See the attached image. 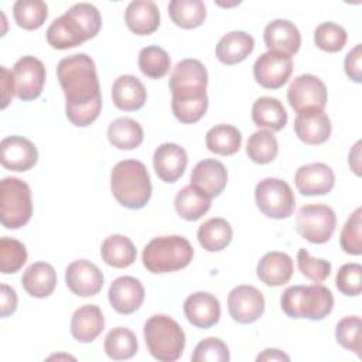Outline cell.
<instances>
[{
	"mask_svg": "<svg viewBox=\"0 0 362 362\" xmlns=\"http://www.w3.org/2000/svg\"><path fill=\"white\" fill-rule=\"evenodd\" d=\"M57 76L65 95L68 120L78 127L93 123L102 109L100 86L93 59L86 54L62 58L57 66Z\"/></svg>",
	"mask_w": 362,
	"mask_h": 362,
	"instance_id": "1",
	"label": "cell"
},
{
	"mask_svg": "<svg viewBox=\"0 0 362 362\" xmlns=\"http://www.w3.org/2000/svg\"><path fill=\"white\" fill-rule=\"evenodd\" d=\"M110 189L124 208L140 209L151 198V181L146 165L137 160H123L110 173Z\"/></svg>",
	"mask_w": 362,
	"mask_h": 362,
	"instance_id": "2",
	"label": "cell"
},
{
	"mask_svg": "<svg viewBox=\"0 0 362 362\" xmlns=\"http://www.w3.org/2000/svg\"><path fill=\"white\" fill-rule=\"evenodd\" d=\"M280 305L287 317L320 321L332 311L334 296L328 287L318 283L290 286L283 291Z\"/></svg>",
	"mask_w": 362,
	"mask_h": 362,
	"instance_id": "3",
	"label": "cell"
},
{
	"mask_svg": "<svg viewBox=\"0 0 362 362\" xmlns=\"http://www.w3.org/2000/svg\"><path fill=\"white\" fill-rule=\"evenodd\" d=\"M194 256L188 239L180 235L158 236L151 239L141 255L144 267L150 273H171L187 267Z\"/></svg>",
	"mask_w": 362,
	"mask_h": 362,
	"instance_id": "4",
	"label": "cell"
},
{
	"mask_svg": "<svg viewBox=\"0 0 362 362\" xmlns=\"http://www.w3.org/2000/svg\"><path fill=\"white\" fill-rule=\"evenodd\" d=\"M144 341L153 358L161 362L177 361L185 348V334L168 315L156 314L144 324Z\"/></svg>",
	"mask_w": 362,
	"mask_h": 362,
	"instance_id": "5",
	"label": "cell"
},
{
	"mask_svg": "<svg viewBox=\"0 0 362 362\" xmlns=\"http://www.w3.org/2000/svg\"><path fill=\"white\" fill-rule=\"evenodd\" d=\"M33 215L31 191L27 182L6 177L0 182V221L7 229L24 226Z\"/></svg>",
	"mask_w": 362,
	"mask_h": 362,
	"instance_id": "6",
	"label": "cell"
},
{
	"mask_svg": "<svg viewBox=\"0 0 362 362\" xmlns=\"http://www.w3.org/2000/svg\"><path fill=\"white\" fill-rule=\"evenodd\" d=\"M256 205L263 215L273 219L288 218L296 205V197L291 187L274 177L264 178L255 188Z\"/></svg>",
	"mask_w": 362,
	"mask_h": 362,
	"instance_id": "7",
	"label": "cell"
},
{
	"mask_svg": "<svg viewBox=\"0 0 362 362\" xmlns=\"http://www.w3.org/2000/svg\"><path fill=\"white\" fill-rule=\"evenodd\" d=\"M337 226L334 209L324 204H310L298 209L296 230L311 243H325L331 239Z\"/></svg>",
	"mask_w": 362,
	"mask_h": 362,
	"instance_id": "8",
	"label": "cell"
},
{
	"mask_svg": "<svg viewBox=\"0 0 362 362\" xmlns=\"http://www.w3.org/2000/svg\"><path fill=\"white\" fill-rule=\"evenodd\" d=\"M287 100L297 113L310 109L324 110L327 105L325 83L311 74L298 75L287 89Z\"/></svg>",
	"mask_w": 362,
	"mask_h": 362,
	"instance_id": "9",
	"label": "cell"
},
{
	"mask_svg": "<svg viewBox=\"0 0 362 362\" xmlns=\"http://www.w3.org/2000/svg\"><path fill=\"white\" fill-rule=\"evenodd\" d=\"M13 79L16 96L24 102L37 99L45 83V66L44 64L31 55L21 57L13 66Z\"/></svg>",
	"mask_w": 362,
	"mask_h": 362,
	"instance_id": "10",
	"label": "cell"
},
{
	"mask_svg": "<svg viewBox=\"0 0 362 362\" xmlns=\"http://www.w3.org/2000/svg\"><path fill=\"white\" fill-rule=\"evenodd\" d=\"M293 72V59L280 51H267L262 54L253 65L256 82L266 89H279Z\"/></svg>",
	"mask_w": 362,
	"mask_h": 362,
	"instance_id": "11",
	"label": "cell"
},
{
	"mask_svg": "<svg viewBox=\"0 0 362 362\" xmlns=\"http://www.w3.org/2000/svg\"><path fill=\"white\" fill-rule=\"evenodd\" d=\"M228 311L232 320L239 324L255 322L264 313V297L253 286H236L228 294Z\"/></svg>",
	"mask_w": 362,
	"mask_h": 362,
	"instance_id": "12",
	"label": "cell"
},
{
	"mask_svg": "<svg viewBox=\"0 0 362 362\" xmlns=\"http://www.w3.org/2000/svg\"><path fill=\"white\" fill-rule=\"evenodd\" d=\"M68 288L79 297L96 296L103 287V274L96 264L89 260H74L65 270Z\"/></svg>",
	"mask_w": 362,
	"mask_h": 362,
	"instance_id": "13",
	"label": "cell"
},
{
	"mask_svg": "<svg viewBox=\"0 0 362 362\" xmlns=\"http://www.w3.org/2000/svg\"><path fill=\"white\" fill-rule=\"evenodd\" d=\"M0 151L3 167L11 171H28L38 160V150L34 143L21 136L4 137L0 143Z\"/></svg>",
	"mask_w": 362,
	"mask_h": 362,
	"instance_id": "14",
	"label": "cell"
},
{
	"mask_svg": "<svg viewBox=\"0 0 362 362\" xmlns=\"http://www.w3.org/2000/svg\"><path fill=\"white\" fill-rule=\"evenodd\" d=\"M208 85V72L198 59L185 58L177 62L168 81L171 93L204 92Z\"/></svg>",
	"mask_w": 362,
	"mask_h": 362,
	"instance_id": "15",
	"label": "cell"
},
{
	"mask_svg": "<svg viewBox=\"0 0 362 362\" xmlns=\"http://www.w3.org/2000/svg\"><path fill=\"white\" fill-rule=\"evenodd\" d=\"M228 182V171L225 165L212 158L197 163L191 173V187L208 198L221 195Z\"/></svg>",
	"mask_w": 362,
	"mask_h": 362,
	"instance_id": "16",
	"label": "cell"
},
{
	"mask_svg": "<svg viewBox=\"0 0 362 362\" xmlns=\"http://www.w3.org/2000/svg\"><path fill=\"white\" fill-rule=\"evenodd\" d=\"M109 303L119 314H132L144 301V287L136 277L122 276L109 287Z\"/></svg>",
	"mask_w": 362,
	"mask_h": 362,
	"instance_id": "17",
	"label": "cell"
},
{
	"mask_svg": "<svg viewBox=\"0 0 362 362\" xmlns=\"http://www.w3.org/2000/svg\"><path fill=\"white\" fill-rule=\"evenodd\" d=\"M294 182L303 195H324L334 188L335 174L324 163H311L296 171Z\"/></svg>",
	"mask_w": 362,
	"mask_h": 362,
	"instance_id": "18",
	"label": "cell"
},
{
	"mask_svg": "<svg viewBox=\"0 0 362 362\" xmlns=\"http://www.w3.org/2000/svg\"><path fill=\"white\" fill-rule=\"evenodd\" d=\"M188 164L187 151L175 143H163L153 156V167L157 177L164 182H175Z\"/></svg>",
	"mask_w": 362,
	"mask_h": 362,
	"instance_id": "19",
	"label": "cell"
},
{
	"mask_svg": "<svg viewBox=\"0 0 362 362\" xmlns=\"http://www.w3.org/2000/svg\"><path fill=\"white\" fill-rule=\"evenodd\" d=\"M331 120L324 110L310 109L297 113L294 133L305 144L317 146L325 143L331 136Z\"/></svg>",
	"mask_w": 362,
	"mask_h": 362,
	"instance_id": "20",
	"label": "cell"
},
{
	"mask_svg": "<svg viewBox=\"0 0 362 362\" xmlns=\"http://www.w3.org/2000/svg\"><path fill=\"white\" fill-rule=\"evenodd\" d=\"M184 314L189 324L197 328H211L219 321L221 304L206 291H197L184 301Z\"/></svg>",
	"mask_w": 362,
	"mask_h": 362,
	"instance_id": "21",
	"label": "cell"
},
{
	"mask_svg": "<svg viewBox=\"0 0 362 362\" xmlns=\"http://www.w3.org/2000/svg\"><path fill=\"white\" fill-rule=\"evenodd\" d=\"M264 44L269 51H280L287 55H294L301 45L298 28L288 20L277 18L264 27Z\"/></svg>",
	"mask_w": 362,
	"mask_h": 362,
	"instance_id": "22",
	"label": "cell"
},
{
	"mask_svg": "<svg viewBox=\"0 0 362 362\" xmlns=\"http://www.w3.org/2000/svg\"><path fill=\"white\" fill-rule=\"evenodd\" d=\"M89 37L82 25L66 11L55 18L47 30V41L52 48L68 49L88 41Z\"/></svg>",
	"mask_w": 362,
	"mask_h": 362,
	"instance_id": "23",
	"label": "cell"
},
{
	"mask_svg": "<svg viewBox=\"0 0 362 362\" xmlns=\"http://www.w3.org/2000/svg\"><path fill=\"white\" fill-rule=\"evenodd\" d=\"M293 260L287 253L269 252L257 263L256 274L269 287H279L290 281L293 276Z\"/></svg>",
	"mask_w": 362,
	"mask_h": 362,
	"instance_id": "24",
	"label": "cell"
},
{
	"mask_svg": "<svg viewBox=\"0 0 362 362\" xmlns=\"http://www.w3.org/2000/svg\"><path fill=\"white\" fill-rule=\"evenodd\" d=\"M112 100L120 110H139L147 100V90L133 75H120L112 86Z\"/></svg>",
	"mask_w": 362,
	"mask_h": 362,
	"instance_id": "25",
	"label": "cell"
},
{
	"mask_svg": "<svg viewBox=\"0 0 362 362\" xmlns=\"http://www.w3.org/2000/svg\"><path fill=\"white\" fill-rule=\"evenodd\" d=\"M124 21L129 30L137 35L153 34L160 25L158 7L150 0H134L124 11Z\"/></svg>",
	"mask_w": 362,
	"mask_h": 362,
	"instance_id": "26",
	"label": "cell"
},
{
	"mask_svg": "<svg viewBox=\"0 0 362 362\" xmlns=\"http://www.w3.org/2000/svg\"><path fill=\"white\" fill-rule=\"evenodd\" d=\"M105 328L102 310L95 304H85L75 310L71 320V334L79 342H92Z\"/></svg>",
	"mask_w": 362,
	"mask_h": 362,
	"instance_id": "27",
	"label": "cell"
},
{
	"mask_svg": "<svg viewBox=\"0 0 362 362\" xmlns=\"http://www.w3.org/2000/svg\"><path fill=\"white\" fill-rule=\"evenodd\" d=\"M23 288L31 297L45 298L52 294L57 286V272L45 262H35L30 264L21 276Z\"/></svg>",
	"mask_w": 362,
	"mask_h": 362,
	"instance_id": "28",
	"label": "cell"
},
{
	"mask_svg": "<svg viewBox=\"0 0 362 362\" xmlns=\"http://www.w3.org/2000/svg\"><path fill=\"white\" fill-rule=\"evenodd\" d=\"M255 48V40L245 31H230L225 34L216 45V58L225 65H235L245 61Z\"/></svg>",
	"mask_w": 362,
	"mask_h": 362,
	"instance_id": "29",
	"label": "cell"
},
{
	"mask_svg": "<svg viewBox=\"0 0 362 362\" xmlns=\"http://www.w3.org/2000/svg\"><path fill=\"white\" fill-rule=\"evenodd\" d=\"M252 120L257 127L279 132L287 124V112L279 99L262 96L252 106Z\"/></svg>",
	"mask_w": 362,
	"mask_h": 362,
	"instance_id": "30",
	"label": "cell"
},
{
	"mask_svg": "<svg viewBox=\"0 0 362 362\" xmlns=\"http://www.w3.org/2000/svg\"><path fill=\"white\" fill-rule=\"evenodd\" d=\"M102 260L112 267L124 269L134 263L137 250L133 242L124 235H110L100 246Z\"/></svg>",
	"mask_w": 362,
	"mask_h": 362,
	"instance_id": "31",
	"label": "cell"
},
{
	"mask_svg": "<svg viewBox=\"0 0 362 362\" xmlns=\"http://www.w3.org/2000/svg\"><path fill=\"white\" fill-rule=\"evenodd\" d=\"M233 230L223 218H211L198 228V242L208 252H221L232 240Z\"/></svg>",
	"mask_w": 362,
	"mask_h": 362,
	"instance_id": "32",
	"label": "cell"
},
{
	"mask_svg": "<svg viewBox=\"0 0 362 362\" xmlns=\"http://www.w3.org/2000/svg\"><path fill=\"white\" fill-rule=\"evenodd\" d=\"M107 139L119 150H133L143 143L144 133L139 122L130 117H117L107 127Z\"/></svg>",
	"mask_w": 362,
	"mask_h": 362,
	"instance_id": "33",
	"label": "cell"
},
{
	"mask_svg": "<svg viewBox=\"0 0 362 362\" xmlns=\"http://www.w3.org/2000/svg\"><path fill=\"white\" fill-rule=\"evenodd\" d=\"M205 143L215 154L232 156L240 148L242 133L232 124H216L206 132Z\"/></svg>",
	"mask_w": 362,
	"mask_h": 362,
	"instance_id": "34",
	"label": "cell"
},
{
	"mask_svg": "<svg viewBox=\"0 0 362 362\" xmlns=\"http://www.w3.org/2000/svg\"><path fill=\"white\" fill-rule=\"evenodd\" d=\"M168 14L175 25L191 30L205 21L206 8L201 0H173L168 3Z\"/></svg>",
	"mask_w": 362,
	"mask_h": 362,
	"instance_id": "35",
	"label": "cell"
},
{
	"mask_svg": "<svg viewBox=\"0 0 362 362\" xmlns=\"http://www.w3.org/2000/svg\"><path fill=\"white\" fill-rule=\"evenodd\" d=\"M177 214L185 221H198L211 208V198L205 197L194 187L187 185L180 189L174 199Z\"/></svg>",
	"mask_w": 362,
	"mask_h": 362,
	"instance_id": "36",
	"label": "cell"
},
{
	"mask_svg": "<svg viewBox=\"0 0 362 362\" xmlns=\"http://www.w3.org/2000/svg\"><path fill=\"white\" fill-rule=\"evenodd\" d=\"M137 338L133 331L124 327H116L110 329L105 338V352L115 361L130 359L137 352Z\"/></svg>",
	"mask_w": 362,
	"mask_h": 362,
	"instance_id": "37",
	"label": "cell"
},
{
	"mask_svg": "<svg viewBox=\"0 0 362 362\" xmlns=\"http://www.w3.org/2000/svg\"><path fill=\"white\" fill-rule=\"evenodd\" d=\"M279 153V143L273 132L257 130L246 143V154L253 163L267 164L276 158Z\"/></svg>",
	"mask_w": 362,
	"mask_h": 362,
	"instance_id": "38",
	"label": "cell"
},
{
	"mask_svg": "<svg viewBox=\"0 0 362 362\" xmlns=\"http://www.w3.org/2000/svg\"><path fill=\"white\" fill-rule=\"evenodd\" d=\"M13 16L18 27L37 30L48 17V6L41 0H18L13 6Z\"/></svg>",
	"mask_w": 362,
	"mask_h": 362,
	"instance_id": "39",
	"label": "cell"
},
{
	"mask_svg": "<svg viewBox=\"0 0 362 362\" xmlns=\"http://www.w3.org/2000/svg\"><path fill=\"white\" fill-rule=\"evenodd\" d=\"M139 68L147 78L160 79L170 71L171 59L165 49L157 45H148L141 48L139 54Z\"/></svg>",
	"mask_w": 362,
	"mask_h": 362,
	"instance_id": "40",
	"label": "cell"
},
{
	"mask_svg": "<svg viewBox=\"0 0 362 362\" xmlns=\"http://www.w3.org/2000/svg\"><path fill=\"white\" fill-rule=\"evenodd\" d=\"M171 109L181 123H197L208 109V96L206 93L195 96H173Z\"/></svg>",
	"mask_w": 362,
	"mask_h": 362,
	"instance_id": "41",
	"label": "cell"
},
{
	"mask_svg": "<svg viewBox=\"0 0 362 362\" xmlns=\"http://www.w3.org/2000/svg\"><path fill=\"white\" fill-rule=\"evenodd\" d=\"M335 338L342 348L352 351L358 358L362 356V322L358 315H349L338 321Z\"/></svg>",
	"mask_w": 362,
	"mask_h": 362,
	"instance_id": "42",
	"label": "cell"
},
{
	"mask_svg": "<svg viewBox=\"0 0 362 362\" xmlns=\"http://www.w3.org/2000/svg\"><path fill=\"white\" fill-rule=\"evenodd\" d=\"M27 262V249L23 242L3 236L0 239V272L10 274L18 272Z\"/></svg>",
	"mask_w": 362,
	"mask_h": 362,
	"instance_id": "43",
	"label": "cell"
},
{
	"mask_svg": "<svg viewBox=\"0 0 362 362\" xmlns=\"http://www.w3.org/2000/svg\"><path fill=\"white\" fill-rule=\"evenodd\" d=\"M348 34L344 27L332 21H325L314 30L315 45L325 52H338L346 44Z\"/></svg>",
	"mask_w": 362,
	"mask_h": 362,
	"instance_id": "44",
	"label": "cell"
},
{
	"mask_svg": "<svg viewBox=\"0 0 362 362\" xmlns=\"http://www.w3.org/2000/svg\"><path fill=\"white\" fill-rule=\"evenodd\" d=\"M362 209L356 208L354 214L345 222L341 235L339 245L348 255L359 256L362 253Z\"/></svg>",
	"mask_w": 362,
	"mask_h": 362,
	"instance_id": "45",
	"label": "cell"
},
{
	"mask_svg": "<svg viewBox=\"0 0 362 362\" xmlns=\"http://www.w3.org/2000/svg\"><path fill=\"white\" fill-rule=\"evenodd\" d=\"M230 359L228 345L215 337H209L197 344L191 361L194 362H228Z\"/></svg>",
	"mask_w": 362,
	"mask_h": 362,
	"instance_id": "46",
	"label": "cell"
},
{
	"mask_svg": "<svg viewBox=\"0 0 362 362\" xmlns=\"http://www.w3.org/2000/svg\"><path fill=\"white\" fill-rule=\"evenodd\" d=\"M297 266L301 274L314 283H322L331 274L329 262L325 259L311 257L304 247L297 253Z\"/></svg>",
	"mask_w": 362,
	"mask_h": 362,
	"instance_id": "47",
	"label": "cell"
},
{
	"mask_svg": "<svg viewBox=\"0 0 362 362\" xmlns=\"http://www.w3.org/2000/svg\"><path fill=\"white\" fill-rule=\"evenodd\" d=\"M335 284L344 296H359L362 291V266L359 263H346L341 266L337 273Z\"/></svg>",
	"mask_w": 362,
	"mask_h": 362,
	"instance_id": "48",
	"label": "cell"
},
{
	"mask_svg": "<svg viewBox=\"0 0 362 362\" xmlns=\"http://www.w3.org/2000/svg\"><path fill=\"white\" fill-rule=\"evenodd\" d=\"M66 13L71 14L82 25V28L88 34L89 40L93 38L99 33V30L102 27V17H100L99 10L93 4L78 3V4H74L72 7H69L66 10Z\"/></svg>",
	"mask_w": 362,
	"mask_h": 362,
	"instance_id": "49",
	"label": "cell"
},
{
	"mask_svg": "<svg viewBox=\"0 0 362 362\" xmlns=\"http://www.w3.org/2000/svg\"><path fill=\"white\" fill-rule=\"evenodd\" d=\"M345 74L356 83L362 81V44H356L345 57Z\"/></svg>",
	"mask_w": 362,
	"mask_h": 362,
	"instance_id": "50",
	"label": "cell"
},
{
	"mask_svg": "<svg viewBox=\"0 0 362 362\" xmlns=\"http://www.w3.org/2000/svg\"><path fill=\"white\" fill-rule=\"evenodd\" d=\"M17 308V294L7 284L0 286V315L3 318L11 315Z\"/></svg>",
	"mask_w": 362,
	"mask_h": 362,
	"instance_id": "51",
	"label": "cell"
},
{
	"mask_svg": "<svg viewBox=\"0 0 362 362\" xmlns=\"http://www.w3.org/2000/svg\"><path fill=\"white\" fill-rule=\"evenodd\" d=\"M1 71V109H6L11 102V98L16 95L14 90V79L11 71L6 66L0 68Z\"/></svg>",
	"mask_w": 362,
	"mask_h": 362,
	"instance_id": "52",
	"label": "cell"
},
{
	"mask_svg": "<svg viewBox=\"0 0 362 362\" xmlns=\"http://www.w3.org/2000/svg\"><path fill=\"white\" fill-rule=\"evenodd\" d=\"M256 361L257 362H260V361H290V356L280 349L269 348V349H264L262 354H259Z\"/></svg>",
	"mask_w": 362,
	"mask_h": 362,
	"instance_id": "53",
	"label": "cell"
},
{
	"mask_svg": "<svg viewBox=\"0 0 362 362\" xmlns=\"http://www.w3.org/2000/svg\"><path fill=\"white\" fill-rule=\"evenodd\" d=\"M349 167L356 175H361V141H356L352 150L349 151V158H348Z\"/></svg>",
	"mask_w": 362,
	"mask_h": 362,
	"instance_id": "54",
	"label": "cell"
}]
</instances>
